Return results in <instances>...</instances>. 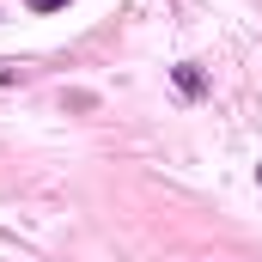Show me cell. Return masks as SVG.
Wrapping results in <instances>:
<instances>
[{
	"instance_id": "7a4b0ae2",
	"label": "cell",
	"mask_w": 262,
	"mask_h": 262,
	"mask_svg": "<svg viewBox=\"0 0 262 262\" xmlns=\"http://www.w3.org/2000/svg\"><path fill=\"white\" fill-rule=\"evenodd\" d=\"M55 6H67V0H31V12H55Z\"/></svg>"
},
{
	"instance_id": "6da1fadb",
	"label": "cell",
	"mask_w": 262,
	"mask_h": 262,
	"mask_svg": "<svg viewBox=\"0 0 262 262\" xmlns=\"http://www.w3.org/2000/svg\"><path fill=\"white\" fill-rule=\"evenodd\" d=\"M171 79H177V92H183V98H201V92H207V73H201L195 61H183V67H171Z\"/></svg>"
},
{
	"instance_id": "3957f363",
	"label": "cell",
	"mask_w": 262,
	"mask_h": 262,
	"mask_svg": "<svg viewBox=\"0 0 262 262\" xmlns=\"http://www.w3.org/2000/svg\"><path fill=\"white\" fill-rule=\"evenodd\" d=\"M256 177H262V171H256Z\"/></svg>"
}]
</instances>
